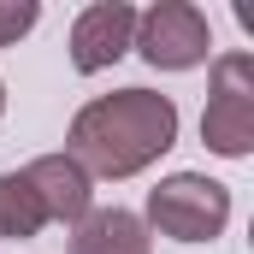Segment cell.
<instances>
[{"mask_svg":"<svg viewBox=\"0 0 254 254\" xmlns=\"http://www.w3.org/2000/svg\"><path fill=\"white\" fill-rule=\"evenodd\" d=\"M172 130H178V113H172L166 95L125 89V95H107V101L83 107L77 125H71V142L95 172L125 178L136 166H148L160 148H172Z\"/></svg>","mask_w":254,"mask_h":254,"instance_id":"obj_1","label":"cell"},{"mask_svg":"<svg viewBox=\"0 0 254 254\" xmlns=\"http://www.w3.org/2000/svg\"><path fill=\"white\" fill-rule=\"evenodd\" d=\"M201 136H207V148H219V154H249V142H254V60L249 54L219 60Z\"/></svg>","mask_w":254,"mask_h":254,"instance_id":"obj_2","label":"cell"},{"mask_svg":"<svg viewBox=\"0 0 254 254\" xmlns=\"http://www.w3.org/2000/svg\"><path fill=\"white\" fill-rule=\"evenodd\" d=\"M225 213H231V201L207 178H172L166 190H154V225L172 231V237H184V243L213 237L225 225Z\"/></svg>","mask_w":254,"mask_h":254,"instance_id":"obj_3","label":"cell"},{"mask_svg":"<svg viewBox=\"0 0 254 254\" xmlns=\"http://www.w3.org/2000/svg\"><path fill=\"white\" fill-rule=\"evenodd\" d=\"M136 30H142V54L154 65H172V71H184V65L207 60V18L184 6V0H166V6H154L148 18H136Z\"/></svg>","mask_w":254,"mask_h":254,"instance_id":"obj_4","label":"cell"},{"mask_svg":"<svg viewBox=\"0 0 254 254\" xmlns=\"http://www.w3.org/2000/svg\"><path fill=\"white\" fill-rule=\"evenodd\" d=\"M130 36H136V12H130L125 0H101V6H89V12L77 18V30H71V60H77V71H101V65H113L130 48Z\"/></svg>","mask_w":254,"mask_h":254,"instance_id":"obj_5","label":"cell"},{"mask_svg":"<svg viewBox=\"0 0 254 254\" xmlns=\"http://www.w3.org/2000/svg\"><path fill=\"white\" fill-rule=\"evenodd\" d=\"M24 184L36 190V201H42L48 219H77V213L89 207V184H83V172H77L71 160H36V166L24 172Z\"/></svg>","mask_w":254,"mask_h":254,"instance_id":"obj_6","label":"cell"},{"mask_svg":"<svg viewBox=\"0 0 254 254\" xmlns=\"http://www.w3.org/2000/svg\"><path fill=\"white\" fill-rule=\"evenodd\" d=\"M77 254H142V231L130 213H95L77 237Z\"/></svg>","mask_w":254,"mask_h":254,"instance_id":"obj_7","label":"cell"},{"mask_svg":"<svg viewBox=\"0 0 254 254\" xmlns=\"http://www.w3.org/2000/svg\"><path fill=\"white\" fill-rule=\"evenodd\" d=\"M42 219L48 213H42V201L24 178H0V237H36Z\"/></svg>","mask_w":254,"mask_h":254,"instance_id":"obj_8","label":"cell"},{"mask_svg":"<svg viewBox=\"0 0 254 254\" xmlns=\"http://www.w3.org/2000/svg\"><path fill=\"white\" fill-rule=\"evenodd\" d=\"M30 24H36V0H6V6H0V48L18 42Z\"/></svg>","mask_w":254,"mask_h":254,"instance_id":"obj_9","label":"cell"}]
</instances>
